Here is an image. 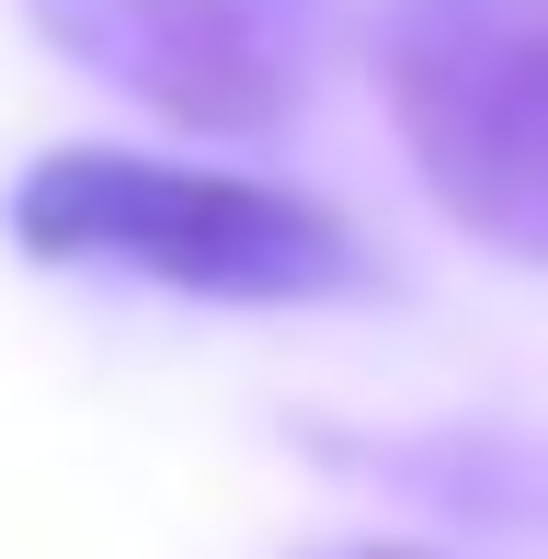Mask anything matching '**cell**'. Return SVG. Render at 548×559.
<instances>
[{"instance_id":"cell-1","label":"cell","mask_w":548,"mask_h":559,"mask_svg":"<svg viewBox=\"0 0 548 559\" xmlns=\"http://www.w3.org/2000/svg\"><path fill=\"white\" fill-rule=\"evenodd\" d=\"M0 228L58 274H127L206 309H320L366 286V240L343 206L160 148H46L0 194Z\"/></svg>"},{"instance_id":"cell-2","label":"cell","mask_w":548,"mask_h":559,"mask_svg":"<svg viewBox=\"0 0 548 559\" xmlns=\"http://www.w3.org/2000/svg\"><path fill=\"white\" fill-rule=\"evenodd\" d=\"M389 115L468 240L548 263V0H389Z\"/></svg>"},{"instance_id":"cell-3","label":"cell","mask_w":548,"mask_h":559,"mask_svg":"<svg viewBox=\"0 0 548 559\" xmlns=\"http://www.w3.org/2000/svg\"><path fill=\"white\" fill-rule=\"evenodd\" d=\"M35 35L160 126L274 138L320 81L332 0H23Z\"/></svg>"},{"instance_id":"cell-4","label":"cell","mask_w":548,"mask_h":559,"mask_svg":"<svg viewBox=\"0 0 548 559\" xmlns=\"http://www.w3.org/2000/svg\"><path fill=\"white\" fill-rule=\"evenodd\" d=\"M343 559H434V548H389V537H366V548H343Z\"/></svg>"}]
</instances>
